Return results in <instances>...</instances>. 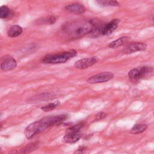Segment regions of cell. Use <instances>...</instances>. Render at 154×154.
<instances>
[{
    "instance_id": "ac0fdd59",
    "label": "cell",
    "mask_w": 154,
    "mask_h": 154,
    "mask_svg": "<svg viewBox=\"0 0 154 154\" xmlns=\"http://www.w3.org/2000/svg\"><path fill=\"white\" fill-rule=\"evenodd\" d=\"M11 15L10 9L6 5L0 7V19H7Z\"/></svg>"
},
{
    "instance_id": "7a4b0ae2",
    "label": "cell",
    "mask_w": 154,
    "mask_h": 154,
    "mask_svg": "<svg viewBox=\"0 0 154 154\" xmlns=\"http://www.w3.org/2000/svg\"><path fill=\"white\" fill-rule=\"evenodd\" d=\"M78 52L74 49L64 51L57 54H49L42 58L41 61L45 64H60L64 63L70 58L76 56Z\"/></svg>"
},
{
    "instance_id": "3957f363",
    "label": "cell",
    "mask_w": 154,
    "mask_h": 154,
    "mask_svg": "<svg viewBox=\"0 0 154 154\" xmlns=\"http://www.w3.org/2000/svg\"><path fill=\"white\" fill-rule=\"evenodd\" d=\"M67 118V115L64 114H59L55 116H50L43 119L36 121L38 132L40 133L45 131L46 129L49 128L51 126H53L56 125H58L60 123L64 122Z\"/></svg>"
},
{
    "instance_id": "e0dca14e",
    "label": "cell",
    "mask_w": 154,
    "mask_h": 154,
    "mask_svg": "<svg viewBox=\"0 0 154 154\" xmlns=\"http://www.w3.org/2000/svg\"><path fill=\"white\" fill-rule=\"evenodd\" d=\"M96 2L100 7H108V6H118L119 2L117 1L113 0H97Z\"/></svg>"
},
{
    "instance_id": "44dd1931",
    "label": "cell",
    "mask_w": 154,
    "mask_h": 154,
    "mask_svg": "<svg viewBox=\"0 0 154 154\" xmlns=\"http://www.w3.org/2000/svg\"><path fill=\"white\" fill-rule=\"evenodd\" d=\"M87 148L84 146H80L77 150H76L74 152L73 154H83L85 150H86Z\"/></svg>"
},
{
    "instance_id": "52a82bcc",
    "label": "cell",
    "mask_w": 154,
    "mask_h": 154,
    "mask_svg": "<svg viewBox=\"0 0 154 154\" xmlns=\"http://www.w3.org/2000/svg\"><path fill=\"white\" fill-rule=\"evenodd\" d=\"M99 60V58L97 57L84 58L76 61L75 63L74 66L78 69H85L97 63Z\"/></svg>"
},
{
    "instance_id": "8fae6325",
    "label": "cell",
    "mask_w": 154,
    "mask_h": 154,
    "mask_svg": "<svg viewBox=\"0 0 154 154\" xmlns=\"http://www.w3.org/2000/svg\"><path fill=\"white\" fill-rule=\"evenodd\" d=\"M82 134L80 132H73V131H66L65 135L64 136L63 140L66 143H74L79 141L82 137Z\"/></svg>"
},
{
    "instance_id": "30bf717a",
    "label": "cell",
    "mask_w": 154,
    "mask_h": 154,
    "mask_svg": "<svg viewBox=\"0 0 154 154\" xmlns=\"http://www.w3.org/2000/svg\"><path fill=\"white\" fill-rule=\"evenodd\" d=\"M56 97V95L54 93L49 92V93H44L42 94H39L38 95H35L34 96H32L27 99V101L29 102H41L44 100H49L52 99H54Z\"/></svg>"
},
{
    "instance_id": "ffe728a7",
    "label": "cell",
    "mask_w": 154,
    "mask_h": 154,
    "mask_svg": "<svg viewBox=\"0 0 154 154\" xmlns=\"http://www.w3.org/2000/svg\"><path fill=\"white\" fill-rule=\"evenodd\" d=\"M106 117V114L105 112H98L96 115V117H95V120L96 121H99L100 120L103 119L104 118H105Z\"/></svg>"
},
{
    "instance_id": "7402d4cb",
    "label": "cell",
    "mask_w": 154,
    "mask_h": 154,
    "mask_svg": "<svg viewBox=\"0 0 154 154\" xmlns=\"http://www.w3.org/2000/svg\"><path fill=\"white\" fill-rule=\"evenodd\" d=\"M9 154H17V152L16 150H11L9 152Z\"/></svg>"
},
{
    "instance_id": "9a60e30c",
    "label": "cell",
    "mask_w": 154,
    "mask_h": 154,
    "mask_svg": "<svg viewBox=\"0 0 154 154\" xmlns=\"http://www.w3.org/2000/svg\"><path fill=\"white\" fill-rule=\"evenodd\" d=\"M22 32V28L18 25L11 26L8 31V35L10 37H16L20 35Z\"/></svg>"
},
{
    "instance_id": "6da1fadb",
    "label": "cell",
    "mask_w": 154,
    "mask_h": 154,
    "mask_svg": "<svg viewBox=\"0 0 154 154\" xmlns=\"http://www.w3.org/2000/svg\"><path fill=\"white\" fill-rule=\"evenodd\" d=\"M100 23L96 20H83L68 24L63 28V31L70 39L79 38L88 34Z\"/></svg>"
},
{
    "instance_id": "603a6c76",
    "label": "cell",
    "mask_w": 154,
    "mask_h": 154,
    "mask_svg": "<svg viewBox=\"0 0 154 154\" xmlns=\"http://www.w3.org/2000/svg\"><path fill=\"white\" fill-rule=\"evenodd\" d=\"M2 125L0 124V130L2 129Z\"/></svg>"
},
{
    "instance_id": "cb8c5ba5",
    "label": "cell",
    "mask_w": 154,
    "mask_h": 154,
    "mask_svg": "<svg viewBox=\"0 0 154 154\" xmlns=\"http://www.w3.org/2000/svg\"><path fill=\"white\" fill-rule=\"evenodd\" d=\"M1 147H0V151H1Z\"/></svg>"
},
{
    "instance_id": "7c38bea8",
    "label": "cell",
    "mask_w": 154,
    "mask_h": 154,
    "mask_svg": "<svg viewBox=\"0 0 154 154\" xmlns=\"http://www.w3.org/2000/svg\"><path fill=\"white\" fill-rule=\"evenodd\" d=\"M65 8L67 11L77 14H83L85 13L86 10L85 7L82 4L78 3V2L70 4L67 5L65 7Z\"/></svg>"
},
{
    "instance_id": "d6986e66",
    "label": "cell",
    "mask_w": 154,
    "mask_h": 154,
    "mask_svg": "<svg viewBox=\"0 0 154 154\" xmlns=\"http://www.w3.org/2000/svg\"><path fill=\"white\" fill-rule=\"evenodd\" d=\"M60 105V103L59 101H55L52 103H50L49 104H47L41 108V109L43 110L45 112H48L52 109H54L55 108L58 107Z\"/></svg>"
},
{
    "instance_id": "8992f818",
    "label": "cell",
    "mask_w": 154,
    "mask_h": 154,
    "mask_svg": "<svg viewBox=\"0 0 154 154\" xmlns=\"http://www.w3.org/2000/svg\"><path fill=\"white\" fill-rule=\"evenodd\" d=\"M147 49V45L143 42H131L125 45L122 52L124 54H129L138 51H144Z\"/></svg>"
},
{
    "instance_id": "ba28073f",
    "label": "cell",
    "mask_w": 154,
    "mask_h": 154,
    "mask_svg": "<svg viewBox=\"0 0 154 154\" xmlns=\"http://www.w3.org/2000/svg\"><path fill=\"white\" fill-rule=\"evenodd\" d=\"M17 66V62L10 55H5L0 58V69L4 71L11 70Z\"/></svg>"
},
{
    "instance_id": "4fadbf2b",
    "label": "cell",
    "mask_w": 154,
    "mask_h": 154,
    "mask_svg": "<svg viewBox=\"0 0 154 154\" xmlns=\"http://www.w3.org/2000/svg\"><path fill=\"white\" fill-rule=\"evenodd\" d=\"M130 39H131L130 37L123 36L109 43L108 45V47L111 49H115L120 46H125L129 43Z\"/></svg>"
},
{
    "instance_id": "5b68a950",
    "label": "cell",
    "mask_w": 154,
    "mask_h": 154,
    "mask_svg": "<svg viewBox=\"0 0 154 154\" xmlns=\"http://www.w3.org/2000/svg\"><path fill=\"white\" fill-rule=\"evenodd\" d=\"M114 74L110 72H104L97 75L90 76L87 79V82L89 84H98L102 82H105L114 77Z\"/></svg>"
},
{
    "instance_id": "d4e9b609",
    "label": "cell",
    "mask_w": 154,
    "mask_h": 154,
    "mask_svg": "<svg viewBox=\"0 0 154 154\" xmlns=\"http://www.w3.org/2000/svg\"><path fill=\"white\" fill-rule=\"evenodd\" d=\"M0 116H1V113H0Z\"/></svg>"
},
{
    "instance_id": "2e32d148",
    "label": "cell",
    "mask_w": 154,
    "mask_h": 154,
    "mask_svg": "<svg viewBox=\"0 0 154 154\" xmlns=\"http://www.w3.org/2000/svg\"><path fill=\"white\" fill-rule=\"evenodd\" d=\"M147 128V125L144 123H137L134 125L131 130V133L133 134H138L143 132Z\"/></svg>"
},
{
    "instance_id": "277c9868",
    "label": "cell",
    "mask_w": 154,
    "mask_h": 154,
    "mask_svg": "<svg viewBox=\"0 0 154 154\" xmlns=\"http://www.w3.org/2000/svg\"><path fill=\"white\" fill-rule=\"evenodd\" d=\"M153 69L149 66H141L131 69L128 72V77L132 81H137L153 75Z\"/></svg>"
},
{
    "instance_id": "9c48e42d",
    "label": "cell",
    "mask_w": 154,
    "mask_h": 154,
    "mask_svg": "<svg viewBox=\"0 0 154 154\" xmlns=\"http://www.w3.org/2000/svg\"><path fill=\"white\" fill-rule=\"evenodd\" d=\"M120 23V20L119 19H113L110 22L105 25H103L102 30V35H108L112 34L118 27Z\"/></svg>"
},
{
    "instance_id": "5bb4252c",
    "label": "cell",
    "mask_w": 154,
    "mask_h": 154,
    "mask_svg": "<svg viewBox=\"0 0 154 154\" xmlns=\"http://www.w3.org/2000/svg\"><path fill=\"white\" fill-rule=\"evenodd\" d=\"M39 146V143L37 141L30 143L22 148H21L19 151V154H28L31 152L36 150Z\"/></svg>"
}]
</instances>
